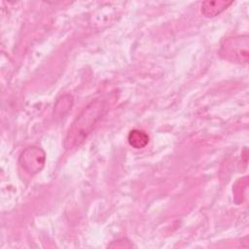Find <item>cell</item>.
<instances>
[{"mask_svg": "<svg viewBox=\"0 0 249 249\" xmlns=\"http://www.w3.org/2000/svg\"><path fill=\"white\" fill-rule=\"evenodd\" d=\"M46 155L39 147H29L25 149L19 157V165L31 175H34L42 170L45 165Z\"/></svg>", "mask_w": 249, "mask_h": 249, "instance_id": "cell-3", "label": "cell"}, {"mask_svg": "<svg viewBox=\"0 0 249 249\" xmlns=\"http://www.w3.org/2000/svg\"><path fill=\"white\" fill-rule=\"evenodd\" d=\"M232 2L231 1H204L201 5V13L207 18H213L226 10Z\"/></svg>", "mask_w": 249, "mask_h": 249, "instance_id": "cell-4", "label": "cell"}, {"mask_svg": "<svg viewBox=\"0 0 249 249\" xmlns=\"http://www.w3.org/2000/svg\"><path fill=\"white\" fill-rule=\"evenodd\" d=\"M127 140H128V143L131 147H133L135 149H142L148 144L149 136L143 130L132 129L128 133Z\"/></svg>", "mask_w": 249, "mask_h": 249, "instance_id": "cell-5", "label": "cell"}, {"mask_svg": "<svg viewBox=\"0 0 249 249\" xmlns=\"http://www.w3.org/2000/svg\"><path fill=\"white\" fill-rule=\"evenodd\" d=\"M106 112L105 101L96 99L89 103L76 118L65 139L66 149L79 146L91 132L96 123Z\"/></svg>", "mask_w": 249, "mask_h": 249, "instance_id": "cell-1", "label": "cell"}, {"mask_svg": "<svg viewBox=\"0 0 249 249\" xmlns=\"http://www.w3.org/2000/svg\"><path fill=\"white\" fill-rule=\"evenodd\" d=\"M249 37L240 35L227 38L220 49V55L234 63H247L249 57Z\"/></svg>", "mask_w": 249, "mask_h": 249, "instance_id": "cell-2", "label": "cell"}]
</instances>
